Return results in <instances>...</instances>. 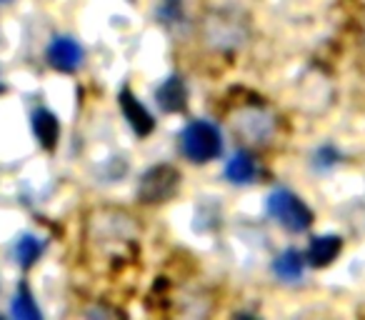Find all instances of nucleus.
<instances>
[{
  "mask_svg": "<svg viewBox=\"0 0 365 320\" xmlns=\"http://www.w3.org/2000/svg\"><path fill=\"white\" fill-rule=\"evenodd\" d=\"M180 148L182 155L193 163H208V160L218 158L220 148H223V138L213 123L195 120L180 133Z\"/></svg>",
  "mask_w": 365,
  "mask_h": 320,
  "instance_id": "nucleus-1",
  "label": "nucleus"
},
{
  "mask_svg": "<svg viewBox=\"0 0 365 320\" xmlns=\"http://www.w3.org/2000/svg\"><path fill=\"white\" fill-rule=\"evenodd\" d=\"M41 253H43V243L36 238V235H23V238L18 240L16 258H18V263H21L23 268H31V265L41 258Z\"/></svg>",
  "mask_w": 365,
  "mask_h": 320,
  "instance_id": "nucleus-12",
  "label": "nucleus"
},
{
  "mask_svg": "<svg viewBox=\"0 0 365 320\" xmlns=\"http://www.w3.org/2000/svg\"><path fill=\"white\" fill-rule=\"evenodd\" d=\"M0 91H3V71H0Z\"/></svg>",
  "mask_w": 365,
  "mask_h": 320,
  "instance_id": "nucleus-13",
  "label": "nucleus"
},
{
  "mask_svg": "<svg viewBox=\"0 0 365 320\" xmlns=\"http://www.w3.org/2000/svg\"><path fill=\"white\" fill-rule=\"evenodd\" d=\"M155 98H158V105H160L165 113H178V110H182V105H185L188 91H185V83H182L180 78L173 76L158 88Z\"/></svg>",
  "mask_w": 365,
  "mask_h": 320,
  "instance_id": "nucleus-6",
  "label": "nucleus"
},
{
  "mask_svg": "<svg viewBox=\"0 0 365 320\" xmlns=\"http://www.w3.org/2000/svg\"><path fill=\"white\" fill-rule=\"evenodd\" d=\"M305 270V258L298 250H285L275 260V275L283 280H298Z\"/></svg>",
  "mask_w": 365,
  "mask_h": 320,
  "instance_id": "nucleus-10",
  "label": "nucleus"
},
{
  "mask_svg": "<svg viewBox=\"0 0 365 320\" xmlns=\"http://www.w3.org/2000/svg\"><path fill=\"white\" fill-rule=\"evenodd\" d=\"M33 130H36V138L41 140L43 148H48V150L56 148L58 135H61V125H58V118L53 115L51 110L38 108V110L33 113Z\"/></svg>",
  "mask_w": 365,
  "mask_h": 320,
  "instance_id": "nucleus-7",
  "label": "nucleus"
},
{
  "mask_svg": "<svg viewBox=\"0 0 365 320\" xmlns=\"http://www.w3.org/2000/svg\"><path fill=\"white\" fill-rule=\"evenodd\" d=\"M255 175H258V168H255V160L248 153H235L228 163H225V178L235 185L253 183Z\"/></svg>",
  "mask_w": 365,
  "mask_h": 320,
  "instance_id": "nucleus-8",
  "label": "nucleus"
},
{
  "mask_svg": "<svg viewBox=\"0 0 365 320\" xmlns=\"http://www.w3.org/2000/svg\"><path fill=\"white\" fill-rule=\"evenodd\" d=\"M11 313L21 320H38L41 318V310H38V305L33 303V295L26 285L18 288L16 298H13V305H11Z\"/></svg>",
  "mask_w": 365,
  "mask_h": 320,
  "instance_id": "nucleus-11",
  "label": "nucleus"
},
{
  "mask_svg": "<svg viewBox=\"0 0 365 320\" xmlns=\"http://www.w3.org/2000/svg\"><path fill=\"white\" fill-rule=\"evenodd\" d=\"M338 253H340L338 235H318V238H313V243H310L305 258H308L313 265H328L338 258Z\"/></svg>",
  "mask_w": 365,
  "mask_h": 320,
  "instance_id": "nucleus-9",
  "label": "nucleus"
},
{
  "mask_svg": "<svg viewBox=\"0 0 365 320\" xmlns=\"http://www.w3.org/2000/svg\"><path fill=\"white\" fill-rule=\"evenodd\" d=\"M268 213L278 220L283 228L293 230V233H303L308 230L310 220H313V213L308 210V205L293 195L290 190H273L268 195V203H265Z\"/></svg>",
  "mask_w": 365,
  "mask_h": 320,
  "instance_id": "nucleus-2",
  "label": "nucleus"
},
{
  "mask_svg": "<svg viewBox=\"0 0 365 320\" xmlns=\"http://www.w3.org/2000/svg\"><path fill=\"white\" fill-rule=\"evenodd\" d=\"M48 61L56 71L63 73H73L78 66L83 63V48L78 41L68 36H58L53 38V43L48 46Z\"/></svg>",
  "mask_w": 365,
  "mask_h": 320,
  "instance_id": "nucleus-4",
  "label": "nucleus"
},
{
  "mask_svg": "<svg viewBox=\"0 0 365 320\" xmlns=\"http://www.w3.org/2000/svg\"><path fill=\"white\" fill-rule=\"evenodd\" d=\"M120 105H123V113H125L128 123H130V128L138 133V135H148V133H153L155 120H153V115L148 113V108L143 105V103L138 100L130 91L120 93Z\"/></svg>",
  "mask_w": 365,
  "mask_h": 320,
  "instance_id": "nucleus-5",
  "label": "nucleus"
},
{
  "mask_svg": "<svg viewBox=\"0 0 365 320\" xmlns=\"http://www.w3.org/2000/svg\"><path fill=\"white\" fill-rule=\"evenodd\" d=\"M178 185V173L168 165H158L153 168L150 173L143 175V183H140V198L150 200V203H158V200H165L168 195H173Z\"/></svg>",
  "mask_w": 365,
  "mask_h": 320,
  "instance_id": "nucleus-3",
  "label": "nucleus"
}]
</instances>
